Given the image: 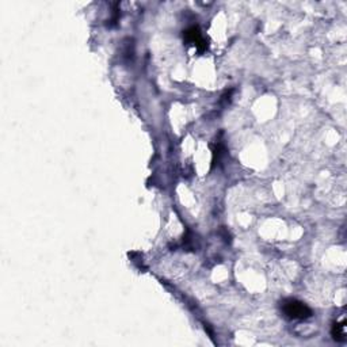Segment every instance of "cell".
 Masks as SVG:
<instances>
[{
  "mask_svg": "<svg viewBox=\"0 0 347 347\" xmlns=\"http://www.w3.org/2000/svg\"><path fill=\"white\" fill-rule=\"evenodd\" d=\"M332 336L338 342L346 340V331H344V323H335L332 327Z\"/></svg>",
  "mask_w": 347,
  "mask_h": 347,
  "instance_id": "3",
  "label": "cell"
},
{
  "mask_svg": "<svg viewBox=\"0 0 347 347\" xmlns=\"http://www.w3.org/2000/svg\"><path fill=\"white\" fill-rule=\"evenodd\" d=\"M185 37H186V40L189 41L190 44L196 45L200 50L206 49V42H205V38L202 37V34H201L198 27H190L189 30L185 31Z\"/></svg>",
  "mask_w": 347,
  "mask_h": 347,
  "instance_id": "2",
  "label": "cell"
},
{
  "mask_svg": "<svg viewBox=\"0 0 347 347\" xmlns=\"http://www.w3.org/2000/svg\"><path fill=\"white\" fill-rule=\"evenodd\" d=\"M282 312L285 316L292 320H303L312 316V309L307 304L301 303L294 298H288L282 303Z\"/></svg>",
  "mask_w": 347,
  "mask_h": 347,
  "instance_id": "1",
  "label": "cell"
}]
</instances>
